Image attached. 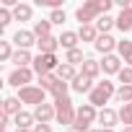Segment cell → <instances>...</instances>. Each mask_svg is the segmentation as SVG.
<instances>
[{
    "label": "cell",
    "mask_w": 132,
    "mask_h": 132,
    "mask_svg": "<svg viewBox=\"0 0 132 132\" xmlns=\"http://www.w3.org/2000/svg\"><path fill=\"white\" fill-rule=\"evenodd\" d=\"M111 8V0H88V3H83L78 11H75V18L80 21V26H91L96 23L101 16H106Z\"/></svg>",
    "instance_id": "6da1fadb"
},
{
    "label": "cell",
    "mask_w": 132,
    "mask_h": 132,
    "mask_svg": "<svg viewBox=\"0 0 132 132\" xmlns=\"http://www.w3.org/2000/svg\"><path fill=\"white\" fill-rule=\"evenodd\" d=\"M111 96H117L114 83H111V80H101V83H96V88L88 93V104H91V106H104Z\"/></svg>",
    "instance_id": "7a4b0ae2"
},
{
    "label": "cell",
    "mask_w": 132,
    "mask_h": 132,
    "mask_svg": "<svg viewBox=\"0 0 132 132\" xmlns=\"http://www.w3.org/2000/svg\"><path fill=\"white\" fill-rule=\"evenodd\" d=\"M98 119V111H96V106H91V104H83V106H78V117H75V124H73V129L75 132H91V124Z\"/></svg>",
    "instance_id": "3957f363"
},
{
    "label": "cell",
    "mask_w": 132,
    "mask_h": 132,
    "mask_svg": "<svg viewBox=\"0 0 132 132\" xmlns=\"http://www.w3.org/2000/svg\"><path fill=\"white\" fill-rule=\"evenodd\" d=\"M54 109H57V122L62 127H73L75 124V117H78V109L73 106V101L65 96L60 101H54Z\"/></svg>",
    "instance_id": "277c9868"
},
{
    "label": "cell",
    "mask_w": 132,
    "mask_h": 132,
    "mask_svg": "<svg viewBox=\"0 0 132 132\" xmlns=\"http://www.w3.org/2000/svg\"><path fill=\"white\" fill-rule=\"evenodd\" d=\"M39 88H44L47 93H52L54 101H60V98L68 96V83L60 80L57 75H44V78H39Z\"/></svg>",
    "instance_id": "5b68a950"
},
{
    "label": "cell",
    "mask_w": 132,
    "mask_h": 132,
    "mask_svg": "<svg viewBox=\"0 0 132 132\" xmlns=\"http://www.w3.org/2000/svg\"><path fill=\"white\" fill-rule=\"evenodd\" d=\"M60 68V62H57V54H36L34 57V65H31V70L44 78V75H52V70Z\"/></svg>",
    "instance_id": "8992f818"
},
{
    "label": "cell",
    "mask_w": 132,
    "mask_h": 132,
    "mask_svg": "<svg viewBox=\"0 0 132 132\" xmlns=\"http://www.w3.org/2000/svg\"><path fill=\"white\" fill-rule=\"evenodd\" d=\"M44 96H47V91H44V88H39V86H26V88H21V91H18L21 104L42 106V104H47V101H44Z\"/></svg>",
    "instance_id": "52a82bcc"
},
{
    "label": "cell",
    "mask_w": 132,
    "mask_h": 132,
    "mask_svg": "<svg viewBox=\"0 0 132 132\" xmlns=\"http://www.w3.org/2000/svg\"><path fill=\"white\" fill-rule=\"evenodd\" d=\"M31 78H34V70L31 68H16L11 75H8V86H16L18 91L31 86Z\"/></svg>",
    "instance_id": "ba28073f"
},
{
    "label": "cell",
    "mask_w": 132,
    "mask_h": 132,
    "mask_svg": "<svg viewBox=\"0 0 132 132\" xmlns=\"http://www.w3.org/2000/svg\"><path fill=\"white\" fill-rule=\"evenodd\" d=\"M34 119L39 124H49L52 119H57V109L54 104H42V106H34Z\"/></svg>",
    "instance_id": "9c48e42d"
},
{
    "label": "cell",
    "mask_w": 132,
    "mask_h": 132,
    "mask_svg": "<svg viewBox=\"0 0 132 132\" xmlns=\"http://www.w3.org/2000/svg\"><path fill=\"white\" fill-rule=\"evenodd\" d=\"M13 44H16L18 49H29L31 44H36V36H34V31H26V29H18V31L13 34Z\"/></svg>",
    "instance_id": "30bf717a"
},
{
    "label": "cell",
    "mask_w": 132,
    "mask_h": 132,
    "mask_svg": "<svg viewBox=\"0 0 132 132\" xmlns=\"http://www.w3.org/2000/svg\"><path fill=\"white\" fill-rule=\"evenodd\" d=\"M117 44H119V42H117L111 34H101L93 47H96V52H101V54L106 57V54H111V49H117Z\"/></svg>",
    "instance_id": "8fae6325"
},
{
    "label": "cell",
    "mask_w": 132,
    "mask_h": 132,
    "mask_svg": "<svg viewBox=\"0 0 132 132\" xmlns=\"http://www.w3.org/2000/svg\"><path fill=\"white\" fill-rule=\"evenodd\" d=\"M70 86H73V91H75V93H91V91L96 88V83H93L88 75H83V73H80V75H78Z\"/></svg>",
    "instance_id": "7c38bea8"
},
{
    "label": "cell",
    "mask_w": 132,
    "mask_h": 132,
    "mask_svg": "<svg viewBox=\"0 0 132 132\" xmlns=\"http://www.w3.org/2000/svg\"><path fill=\"white\" fill-rule=\"evenodd\" d=\"M98 122L104 124V129H114V124L119 122V111H114V109H101L98 111Z\"/></svg>",
    "instance_id": "4fadbf2b"
},
{
    "label": "cell",
    "mask_w": 132,
    "mask_h": 132,
    "mask_svg": "<svg viewBox=\"0 0 132 132\" xmlns=\"http://www.w3.org/2000/svg\"><path fill=\"white\" fill-rule=\"evenodd\" d=\"M36 47H39V54H54L57 47H60V39L44 36V39H36Z\"/></svg>",
    "instance_id": "5bb4252c"
},
{
    "label": "cell",
    "mask_w": 132,
    "mask_h": 132,
    "mask_svg": "<svg viewBox=\"0 0 132 132\" xmlns=\"http://www.w3.org/2000/svg\"><path fill=\"white\" fill-rule=\"evenodd\" d=\"M101 70L104 73H117L119 75V70H122V57H117V54H106L104 57V62H101Z\"/></svg>",
    "instance_id": "9a60e30c"
},
{
    "label": "cell",
    "mask_w": 132,
    "mask_h": 132,
    "mask_svg": "<svg viewBox=\"0 0 132 132\" xmlns=\"http://www.w3.org/2000/svg\"><path fill=\"white\" fill-rule=\"evenodd\" d=\"M78 42H80V36H78V31H62L60 34V47H65V49H78Z\"/></svg>",
    "instance_id": "2e32d148"
},
{
    "label": "cell",
    "mask_w": 132,
    "mask_h": 132,
    "mask_svg": "<svg viewBox=\"0 0 132 132\" xmlns=\"http://www.w3.org/2000/svg\"><path fill=\"white\" fill-rule=\"evenodd\" d=\"M78 75H80V73H75V65H68V62H62L60 68H57V78H60V80H65V83H68V80L73 83Z\"/></svg>",
    "instance_id": "e0dca14e"
},
{
    "label": "cell",
    "mask_w": 132,
    "mask_h": 132,
    "mask_svg": "<svg viewBox=\"0 0 132 132\" xmlns=\"http://www.w3.org/2000/svg\"><path fill=\"white\" fill-rule=\"evenodd\" d=\"M98 73H101V62H96L93 57H86V62H83V75H88L91 80H96Z\"/></svg>",
    "instance_id": "ac0fdd59"
},
{
    "label": "cell",
    "mask_w": 132,
    "mask_h": 132,
    "mask_svg": "<svg viewBox=\"0 0 132 132\" xmlns=\"http://www.w3.org/2000/svg\"><path fill=\"white\" fill-rule=\"evenodd\" d=\"M16 68H29V65H34V57L29 54V49H16L13 60H11Z\"/></svg>",
    "instance_id": "d6986e66"
},
{
    "label": "cell",
    "mask_w": 132,
    "mask_h": 132,
    "mask_svg": "<svg viewBox=\"0 0 132 132\" xmlns=\"http://www.w3.org/2000/svg\"><path fill=\"white\" fill-rule=\"evenodd\" d=\"M78 36H80V42H93V44H96V39H98L101 34H98L96 23H91V26H80V29H78Z\"/></svg>",
    "instance_id": "ffe728a7"
},
{
    "label": "cell",
    "mask_w": 132,
    "mask_h": 132,
    "mask_svg": "<svg viewBox=\"0 0 132 132\" xmlns=\"http://www.w3.org/2000/svg\"><path fill=\"white\" fill-rule=\"evenodd\" d=\"M117 29L119 31H132V8H124L117 16Z\"/></svg>",
    "instance_id": "44dd1931"
},
{
    "label": "cell",
    "mask_w": 132,
    "mask_h": 132,
    "mask_svg": "<svg viewBox=\"0 0 132 132\" xmlns=\"http://www.w3.org/2000/svg\"><path fill=\"white\" fill-rule=\"evenodd\" d=\"M31 16H34V8L26 5V3H18V5L13 8V18H16V21H31Z\"/></svg>",
    "instance_id": "7402d4cb"
},
{
    "label": "cell",
    "mask_w": 132,
    "mask_h": 132,
    "mask_svg": "<svg viewBox=\"0 0 132 132\" xmlns=\"http://www.w3.org/2000/svg\"><path fill=\"white\" fill-rule=\"evenodd\" d=\"M114 26H117V18H111L109 13H106V16H101V18L96 21V29H98V34H109Z\"/></svg>",
    "instance_id": "603a6c76"
},
{
    "label": "cell",
    "mask_w": 132,
    "mask_h": 132,
    "mask_svg": "<svg viewBox=\"0 0 132 132\" xmlns=\"http://www.w3.org/2000/svg\"><path fill=\"white\" fill-rule=\"evenodd\" d=\"M34 36H36V39L52 36V23H49V18H47V21H36V23H34Z\"/></svg>",
    "instance_id": "cb8c5ba5"
},
{
    "label": "cell",
    "mask_w": 132,
    "mask_h": 132,
    "mask_svg": "<svg viewBox=\"0 0 132 132\" xmlns=\"http://www.w3.org/2000/svg\"><path fill=\"white\" fill-rule=\"evenodd\" d=\"M3 114H8V117H11V114H13V117L21 114V98H18V96H16V98H5V101H3Z\"/></svg>",
    "instance_id": "d4e9b609"
},
{
    "label": "cell",
    "mask_w": 132,
    "mask_h": 132,
    "mask_svg": "<svg viewBox=\"0 0 132 132\" xmlns=\"http://www.w3.org/2000/svg\"><path fill=\"white\" fill-rule=\"evenodd\" d=\"M34 122H36V119H34V114H29V111L16 114V127H18V129H31Z\"/></svg>",
    "instance_id": "484cf974"
},
{
    "label": "cell",
    "mask_w": 132,
    "mask_h": 132,
    "mask_svg": "<svg viewBox=\"0 0 132 132\" xmlns=\"http://www.w3.org/2000/svg\"><path fill=\"white\" fill-rule=\"evenodd\" d=\"M114 98H117L122 106H124V104H132V86H119Z\"/></svg>",
    "instance_id": "4316f807"
},
{
    "label": "cell",
    "mask_w": 132,
    "mask_h": 132,
    "mask_svg": "<svg viewBox=\"0 0 132 132\" xmlns=\"http://www.w3.org/2000/svg\"><path fill=\"white\" fill-rule=\"evenodd\" d=\"M65 62H68V65H83V62H86L83 49H70V52H68V57H65Z\"/></svg>",
    "instance_id": "83f0119b"
},
{
    "label": "cell",
    "mask_w": 132,
    "mask_h": 132,
    "mask_svg": "<svg viewBox=\"0 0 132 132\" xmlns=\"http://www.w3.org/2000/svg\"><path fill=\"white\" fill-rule=\"evenodd\" d=\"M119 122H122L124 127H132V104H124V106L119 109Z\"/></svg>",
    "instance_id": "f1b7e54d"
},
{
    "label": "cell",
    "mask_w": 132,
    "mask_h": 132,
    "mask_svg": "<svg viewBox=\"0 0 132 132\" xmlns=\"http://www.w3.org/2000/svg\"><path fill=\"white\" fill-rule=\"evenodd\" d=\"M13 47H11V42H0V60H13Z\"/></svg>",
    "instance_id": "f546056e"
},
{
    "label": "cell",
    "mask_w": 132,
    "mask_h": 132,
    "mask_svg": "<svg viewBox=\"0 0 132 132\" xmlns=\"http://www.w3.org/2000/svg\"><path fill=\"white\" fill-rule=\"evenodd\" d=\"M119 83H122V86H132V68L124 65V68L119 70Z\"/></svg>",
    "instance_id": "4dcf8cb0"
},
{
    "label": "cell",
    "mask_w": 132,
    "mask_h": 132,
    "mask_svg": "<svg viewBox=\"0 0 132 132\" xmlns=\"http://www.w3.org/2000/svg\"><path fill=\"white\" fill-rule=\"evenodd\" d=\"M49 23L62 26V23H65V11H62V8H60V11H52V13H49Z\"/></svg>",
    "instance_id": "1f68e13d"
},
{
    "label": "cell",
    "mask_w": 132,
    "mask_h": 132,
    "mask_svg": "<svg viewBox=\"0 0 132 132\" xmlns=\"http://www.w3.org/2000/svg\"><path fill=\"white\" fill-rule=\"evenodd\" d=\"M13 21V11H8V8H0V29L3 26H8Z\"/></svg>",
    "instance_id": "d6a6232c"
},
{
    "label": "cell",
    "mask_w": 132,
    "mask_h": 132,
    "mask_svg": "<svg viewBox=\"0 0 132 132\" xmlns=\"http://www.w3.org/2000/svg\"><path fill=\"white\" fill-rule=\"evenodd\" d=\"M129 49H132V42H127V39H122V42L117 44V52H119V57H124Z\"/></svg>",
    "instance_id": "836d02e7"
},
{
    "label": "cell",
    "mask_w": 132,
    "mask_h": 132,
    "mask_svg": "<svg viewBox=\"0 0 132 132\" xmlns=\"http://www.w3.org/2000/svg\"><path fill=\"white\" fill-rule=\"evenodd\" d=\"M8 124H11V117H8V114H3V117H0V127L8 129Z\"/></svg>",
    "instance_id": "e575fe53"
},
{
    "label": "cell",
    "mask_w": 132,
    "mask_h": 132,
    "mask_svg": "<svg viewBox=\"0 0 132 132\" xmlns=\"http://www.w3.org/2000/svg\"><path fill=\"white\" fill-rule=\"evenodd\" d=\"M34 132H52V127H49V124H36Z\"/></svg>",
    "instance_id": "d590c367"
},
{
    "label": "cell",
    "mask_w": 132,
    "mask_h": 132,
    "mask_svg": "<svg viewBox=\"0 0 132 132\" xmlns=\"http://www.w3.org/2000/svg\"><path fill=\"white\" fill-rule=\"evenodd\" d=\"M122 60H124V65H127V68H132V49H129V52H127Z\"/></svg>",
    "instance_id": "8d00e7d4"
},
{
    "label": "cell",
    "mask_w": 132,
    "mask_h": 132,
    "mask_svg": "<svg viewBox=\"0 0 132 132\" xmlns=\"http://www.w3.org/2000/svg\"><path fill=\"white\" fill-rule=\"evenodd\" d=\"M122 132H132V127H122Z\"/></svg>",
    "instance_id": "74e56055"
},
{
    "label": "cell",
    "mask_w": 132,
    "mask_h": 132,
    "mask_svg": "<svg viewBox=\"0 0 132 132\" xmlns=\"http://www.w3.org/2000/svg\"><path fill=\"white\" fill-rule=\"evenodd\" d=\"M16 132H34V129H16Z\"/></svg>",
    "instance_id": "f35d334b"
},
{
    "label": "cell",
    "mask_w": 132,
    "mask_h": 132,
    "mask_svg": "<svg viewBox=\"0 0 132 132\" xmlns=\"http://www.w3.org/2000/svg\"><path fill=\"white\" fill-rule=\"evenodd\" d=\"M101 132H114V129H104V127H101Z\"/></svg>",
    "instance_id": "ab89813d"
},
{
    "label": "cell",
    "mask_w": 132,
    "mask_h": 132,
    "mask_svg": "<svg viewBox=\"0 0 132 132\" xmlns=\"http://www.w3.org/2000/svg\"><path fill=\"white\" fill-rule=\"evenodd\" d=\"M91 132H101V129H91Z\"/></svg>",
    "instance_id": "60d3db41"
},
{
    "label": "cell",
    "mask_w": 132,
    "mask_h": 132,
    "mask_svg": "<svg viewBox=\"0 0 132 132\" xmlns=\"http://www.w3.org/2000/svg\"><path fill=\"white\" fill-rule=\"evenodd\" d=\"M3 132H8V129H3Z\"/></svg>",
    "instance_id": "b9f144b4"
}]
</instances>
